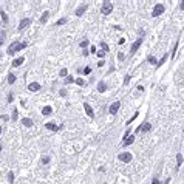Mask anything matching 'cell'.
<instances>
[{
	"label": "cell",
	"mask_w": 184,
	"mask_h": 184,
	"mask_svg": "<svg viewBox=\"0 0 184 184\" xmlns=\"http://www.w3.org/2000/svg\"><path fill=\"white\" fill-rule=\"evenodd\" d=\"M26 47V43L25 42H13L8 47V50H6V53L9 54V56H13L14 53H17V51H20V50H23Z\"/></svg>",
	"instance_id": "obj_1"
},
{
	"label": "cell",
	"mask_w": 184,
	"mask_h": 184,
	"mask_svg": "<svg viewBox=\"0 0 184 184\" xmlns=\"http://www.w3.org/2000/svg\"><path fill=\"white\" fill-rule=\"evenodd\" d=\"M101 11H102V14L108 16V14L113 11V5H111L110 2H104V3H102V9H101Z\"/></svg>",
	"instance_id": "obj_2"
},
{
	"label": "cell",
	"mask_w": 184,
	"mask_h": 184,
	"mask_svg": "<svg viewBox=\"0 0 184 184\" xmlns=\"http://www.w3.org/2000/svg\"><path fill=\"white\" fill-rule=\"evenodd\" d=\"M163 13H164V5L158 3V5H155V8H153V13H152V16H153V17H158V16H161Z\"/></svg>",
	"instance_id": "obj_3"
},
{
	"label": "cell",
	"mask_w": 184,
	"mask_h": 184,
	"mask_svg": "<svg viewBox=\"0 0 184 184\" xmlns=\"http://www.w3.org/2000/svg\"><path fill=\"white\" fill-rule=\"evenodd\" d=\"M119 159L122 161V163H130V161L133 159V156H131V153H129V152H122L119 155Z\"/></svg>",
	"instance_id": "obj_4"
},
{
	"label": "cell",
	"mask_w": 184,
	"mask_h": 184,
	"mask_svg": "<svg viewBox=\"0 0 184 184\" xmlns=\"http://www.w3.org/2000/svg\"><path fill=\"white\" fill-rule=\"evenodd\" d=\"M119 107H121V102H119V101L113 102V104L110 105V114H116L118 110H119Z\"/></svg>",
	"instance_id": "obj_5"
},
{
	"label": "cell",
	"mask_w": 184,
	"mask_h": 184,
	"mask_svg": "<svg viewBox=\"0 0 184 184\" xmlns=\"http://www.w3.org/2000/svg\"><path fill=\"white\" fill-rule=\"evenodd\" d=\"M150 129H152V125L148 124V122H144V124H141V127H138V129H136L135 133H138V131H148Z\"/></svg>",
	"instance_id": "obj_6"
},
{
	"label": "cell",
	"mask_w": 184,
	"mask_h": 184,
	"mask_svg": "<svg viewBox=\"0 0 184 184\" xmlns=\"http://www.w3.org/2000/svg\"><path fill=\"white\" fill-rule=\"evenodd\" d=\"M141 43H142V39H138L136 42H135L133 45H131V50H130V53H131V54H135L136 51H138V48L141 47Z\"/></svg>",
	"instance_id": "obj_7"
},
{
	"label": "cell",
	"mask_w": 184,
	"mask_h": 184,
	"mask_svg": "<svg viewBox=\"0 0 184 184\" xmlns=\"http://www.w3.org/2000/svg\"><path fill=\"white\" fill-rule=\"evenodd\" d=\"M30 23H31V19H23V20L19 23V30H25V28L30 26Z\"/></svg>",
	"instance_id": "obj_8"
},
{
	"label": "cell",
	"mask_w": 184,
	"mask_h": 184,
	"mask_svg": "<svg viewBox=\"0 0 184 184\" xmlns=\"http://www.w3.org/2000/svg\"><path fill=\"white\" fill-rule=\"evenodd\" d=\"M84 108H85V111H87V114L90 118H93L94 116V111H93V108L90 107V104H87V102H84Z\"/></svg>",
	"instance_id": "obj_9"
},
{
	"label": "cell",
	"mask_w": 184,
	"mask_h": 184,
	"mask_svg": "<svg viewBox=\"0 0 184 184\" xmlns=\"http://www.w3.org/2000/svg\"><path fill=\"white\" fill-rule=\"evenodd\" d=\"M28 90H30V91H39V90H40V84L33 82V84L28 85Z\"/></svg>",
	"instance_id": "obj_10"
},
{
	"label": "cell",
	"mask_w": 184,
	"mask_h": 184,
	"mask_svg": "<svg viewBox=\"0 0 184 184\" xmlns=\"http://www.w3.org/2000/svg\"><path fill=\"white\" fill-rule=\"evenodd\" d=\"M45 127H47L48 130H51V131H57V130L60 129V127H57L56 124H53V122H47V124H45Z\"/></svg>",
	"instance_id": "obj_11"
},
{
	"label": "cell",
	"mask_w": 184,
	"mask_h": 184,
	"mask_svg": "<svg viewBox=\"0 0 184 184\" xmlns=\"http://www.w3.org/2000/svg\"><path fill=\"white\" fill-rule=\"evenodd\" d=\"M85 11H87V5H80V6L76 9V16H82Z\"/></svg>",
	"instance_id": "obj_12"
},
{
	"label": "cell",
	"mask_w": 184,
	"mask_h": 184,
	"mask_svg": "<svg viewBox=\"0 0 184 184\" xmlns=\"http://www.w3.org/2000/svg\"><path fill=\"white\" fill-rule=\"evenodd\" d=\"M23 60H25L23 57H17V59L13 60V67H20L22 64H23Z\"/></svg>",
	"instance_id": "obj_13"
},
{
	"label": "cell",
	"mask_w": 184,
	"mask_h": 184,
	"mask_svg": "<svg viewBox=\"0 0 184 184\" xmlns=\"http://www.w3.org/2000/svg\"><path fill=\"white\" fill-rule=\"evenodd\" d=\"M51 113H53V108H51L50 105H47V107L42 108V114H45V116H48V114H51Z\"/></svg>",
	"instance_id": "obj_14"
},
{
	"label": "cell",
	"mask_w": 184,
	"mask_h": 184,
	"mask_svg": "<svg viewBox=\"0 0 184 184\" xmlns=\"http://www.w3.org/2000/svg\"><path fill=\"white\" fill-rule=\"evenodd\" d=\"M133 142H135V135H131V136H129L127 139L122 142V144H124V146H130V144H133Z\"/></svg>",
	"instance_id": "obj_15"
},
{
	"label": "cell",
	"mask_w": 184,
	"mask_h": 184,
	"mask_svg": "<svg viewBox=\"0 0 184 184\" xmlns=\"http://www.w3.org/2000/svg\"><path fill=\"white\" fill-rule=\"evenodd\" d=\"M22 124L25 125V127H33V121L30 118H23V121H22Z\"/></svg>",
	"instance_id": "obj_16"
},
{
	"label": "cell",
	"mask_w": 184,
	"mask_h": 184,
	"mask_svg": "<svg viewBox=\"0 0 184 184\" xmlns=\"http://www.w3.org/2000/svg\"><path fill=\"white\" fill-rule=\"evenodd\" d=\"M97 90H99L101 93H104V91L107 90V85H105V82H99V84H97Z\"/></svg>",
	"instance_id": "obj_17"
},
{
	"label": "cell",
	"mask_w": 184,
	"mask_h": 184,
	"mask_svg": "<svg viewBox=\"0 0 184 184\" xmlns=\"http://www.w3.org/2000/svg\"><path fill=\"white\" fill-rule=\"evenodd\" d=\"M176 163H178V164H176V167L180 169V167H181V164H183V155H181V153H178V155H176Z\"/></svg>",
	"instance_id": "obj_18"
},
{
	"label": "cell",
	"mask_w": 184,
	"mask_h": 184,
	"mask_svg": "<svg viewBox=\"0 0 184 184\" xmlns=\"http://www.w3.org/2000/svg\"><path fill=\"white\" fill-rule=\"evenodd\" d=\"M48 17H50V13H48V11H45V13L42 14V17H40V22H42V23H45V22L48 20Z\"/></svg>",
	"instance_id": "obj_19"
},
{
	"label": "cell",
	"mask_w": 184,
	"mask_h": 184,
	"mask_svg": "<svg viewBox=\"0 0 184 184\" xmlns=\"http://www.w3.org/2000/svg\"><path fill=\"white\" fill-rule=\"evenodd\" d=\"M16 82V76H14V74H9V76H8V84H14Z\"/></svg>",
	"instance_id": "obj_20"
},
{
	"label": "cell",
	"mask_w": 184,
	"mask_h": 184,
	"mask_svg": "<svg viewBox=\"0 0 184 184\" xmlns=\"http://www.w3.org/2000/svg\"><path fill=\"white\" fill-rule=\"evenodd\" d=\"M101 47H102V51H105V53H107L108 50H110V47H108L105 42H101Z\"/></svg>",
	"instance_id": "obj_21"
},
{
	"label": "cell",
	"mask_w": 184,
	"mask_h": 184,
	"mask_svg": "<svg viewBox=\"0 0 184 184\" xmlns=\"http://www.w3.org/2000/svg\"><path fill=\"white\" fill-rule=\"evenodd\" d=\"M40 163H42V164H48V163H50V156H42Z\"/></svg>",
	"instance_id": "obj_22"
},
{
	"label": "cell",
	"mask_w": 184,
	"mask_h": 184,
	"mask_svg": "<svg viewBox=\"0 0 184 184\" xmlns=\"http://www.w3.org/2000/svg\"><path fill=\"white\" fill-rule=\"evenodd\" d=\"M8 181L9 183H14V173H13V172H9V173H8Z\"/></svg>",
	"instance_id": "obj_23"
},
{
	"label": "cell",
	"mask_w": 184,
	"mask_h": 184,
	"mask_svg": "<svg viewBox=\"0 0 184 184\" xmlns=\"http://www.w3.org/2000/svg\"><path fill=\"white\" fill-rule=\"evenodd\" d=\"M138 114H139V113H135V114H133V116H131V118H130V119L127 121V124H131V122H133V121H135V119L138 118Z\"/></svg>",
	"instance_id": "obj_24"
},
{
	"label": "cell",
	"mask_w": 184,
	"mask_h": 184,
	"mask_svg": "<svg viewBox=\"0 0 184 184\" xmlns=\"http://www.w3.org/2000/svg\"><path fill=\"white\" fill-rule=\"evenodd\" d=\"M148 62H150V64H155V65H158V62H156V59H155L153 56H148Z\"/></svg>",
	"instance_id": "obj_25"
},
{
	"label": "cell",
	"mask_w": 184,
	"mask_h": 184,
	"mask_svg": "<svg viewBox=\"0 0 184 184\" xmlns=\"http://www.w3.org/2000/svg\"><path fill=\"white\" fill-rule=\"evenodd\" d=\"M0 14H2V19H3V22L6 23V22H8V16L5 14V11H0Z\"/></svg>",
	"instance_id": "obj_26"
},
{
	"label": "cell",
	"mask_w": 184,
	"mask_h": 184,
	"mask_svg": "<svg viewBox=\"0 0 184 184\" xmlns=\"http://www.w3.org/2000/svg\"><path fill=\"white\" fill-rule=\"evenodd\" d=\"M167 57H169V56H167V54H166V56L163 57V59H161V60L158 62V65H156V67H159V65H163V64H164V62H166V60H167Z\"/></svg>",
	"instance_id": "obj_27"
},
{
	"label": "cell",
	"mask_w": 184,
	"mask_h": 184,
	"mask_svg": "<svg viewBox=\"0 0 184 184\" xmlns=\"http://www.w3.org/2000/svg\"><path fill=\"white\" fill-rule=\"evenodd\" d=\"M64 23H67V19H59L56 22V25H64Z\"/></svg>",
	"instance_id": "obj_28"
},
{
	"label": "cell",
	"mask_w": 184,
	"mask_h": 184,
	"mask_svg": "<svg viewBox=\"0 0 184 184\" xmlns=\"http://www.w3.org/2000/svg\"><path fill=\"white\" fill-rule=\"evenodd\" d=\"M73 80H74V79H73V76H68V77L65 79V82H67V84H71Z\"/></svg>",
	"instance_id": "obj_29"
},
{
	"label": "cell",
	"mask_w": 184,
	"mask_h": 184,
	"mask_svg": "<svg viewBox=\"0 0 184 184\" xmlns=\"http://www.w3.org/2000/svg\"><path fill=\"white\" fill-rule=\"evenodd\" d=\"M90 71H91V68H90V67H87V68H84V70H82V73H84V74H88Z\"/></svg>",
	"instance_id": "obj_30"
},
{
	"label": "cell",
	"mask_w": 184,
	"mask_h": 184,
	"mask_svg": "<svg viewBox=\"0 0 184 184\" xmlns=\"http://www.w3.org/2000/svg\"><path fill=\"white\" fill-rule=\"evenodd\" d=\"M60 76H62V77L67 76V70H65V68H62V70H60Z\"/></svg>",
	"instance_id": "obj_31"
},
{
	"label": "cell",
	"mask_w": 184,
	"mask_h": 184,
	"mask_svg": "<svg viewBox=\"0 0 184 184\" xmlns=\"http://www.w3.org/2000/svg\"><path fill=\"white\" fill-rule=\"evenodd\" d=\"M130 77H131L130 74H127V76H125V79H124V84H129V82H130Z\"/></svg>",
	"instance_id": "obj_32"
},
{
	"label": "cell",
	"mask_w": 184,
	"mask_h": 184,
	"mask_svg": "<svg viewBox=\"0 0 184 184\" xmlns=\"http://www.w3.org/2000/svg\"><path fill=\"white\" fill-rule=\"evenodd\" d=\"M87 45H88V40H84V42H80V47H82V48H85Z\"/></svg>",
	"instance_id": "obj_33"
},
{
	"label": "cell",
	"mask_w": 184,
	"mask_h": 184,
	"mask_svg": "<svg viewBox=\"0 0 184 184\" xmlns=\"http://www.w3.org/2000/svg\"><path fill=\"white\" fill-rule=\"evenodd\" d=\"M97 56H99V57H104L105 56V51H97V53H96Z\"/></svg>",
	"instance_id": "obj_34"
},
{
	"label": "cell",
	"mask_w": 184,
	"mask_h": 184,
	"mask_svg": "<svg viewBox=\"0 0 184 184\" xmlns=\"http://www.w3.org/2000/svg\"><path fill=\"white\" fill-rule=\"evenodd\" d=\"M13 99H14V96H13V93H9V94H8V102H13Z\"/></svg>",
	"instance_id": "obj_35"
},
{
	"label": "cell",
	"mask_w": 184,
	"mask_h": 184,
	"mask_svg": "<svg viewBox=\"0 0 184 184\" xmlns=\"http://www.w3.org/2000/svg\"><path fill=\"white\" fill-rule=\"evenodd\" d=\"M76 84L77 85H84V79H76Z\"/></svg>",
	"instance_id": "obj_36"
},
{
	"label": "cell",
	"mask_w": 184,
	"mask_h": 184,
	"mask_svg": "<svg viewBox=\"0 0 184 184\" xmlns=\"http://www.w3.org/2000/svg\"><path fill=\"white\" fill-rule=\"evenodd\" d=\"M152 184H161V181L158 180V178H153V181H152Z\"/></svg>",
	"instance_id": "obj_37"
},
{
	"label": "cell",
	"mask_w": 184,
	"mask_h": 184,
	"mask_svg": "<svg viewBox=\"0 0 184 184\" xmlns=\"http://www.w3.org/2000/svg\"><path fill=\"white\" fill-rule=\"evenodd\" d=\"M118 59H119V60H122V59H124V54H122V53H119V54H118Z\"/></svg>",
	"instance_id": "obj_38"
},
{
	"label": "cell",
	"mask_w": 184,
	"mask_h": 184,
	"mask_svg": "<svg viewBox=\"0 0 184 184\" xmlns=\"http://www.w3.org/2000/svg\"><path fill=\"white\" fill-rule=\"evenodd\" d=\"M13 119H14V121L17 119V110H14V113H13Z\"/></svg>",
	"instance_id": "obj_39"
},
{
	"label": "cell",
	"mask_w": 184,
	"mask_h": 184,
	"mask_svg": "<svg viewBox=\"0 0 184 184\" xmlns=\"http://www.w3.org/2000/svg\"><path fill=\"white\" fill-rule=\"evenodd\" d=\"M180 8H181V9H184V2H181V5H180Z\"/></svg>",
	"instance_id": "obj_40"
},
{
	"label": "cell",
	"mask_w": 184,
	"mask_h": 184,
	"mask_svg": "<svg viewBox=\"0 0 184 184\" xmlns=\"http://www.w3.org/2000/svg\"><path fill=\"white\" fill-rule=\"evenodd\" d=\"M2 43H3V40H0V45H2Z\"/></svg>",
	"instance_id": "obj_41"
},
{
	"label": "cell",
	"mask_w": 184,
	"mask_h": 184,
	"mask_svg": "<svg viewBox=\"0 0 184 184\" xmlns=\"http://www.w3.org/2000/svg\"><path fill=\"white\" fill-rule=\"evenodd\" d=\"M0 133H2V127H0Z\"/></svg>",
	"instance_id": "obj_42"
},
{
	"label": "cell",
	"mask_w": 184,
	"mask_h": 184,
	"mask_svg": "<svg viewBox=\"0 0 184 184\" xmlns=\"http://www.w3.org/2000/svg\"><path fill=\"white\" fill-rule=\"evenodd\" d=\"M0 150H2V146H0Z\"/></svg>",
	"instance_id": "obj_43"
}]
</instances>
